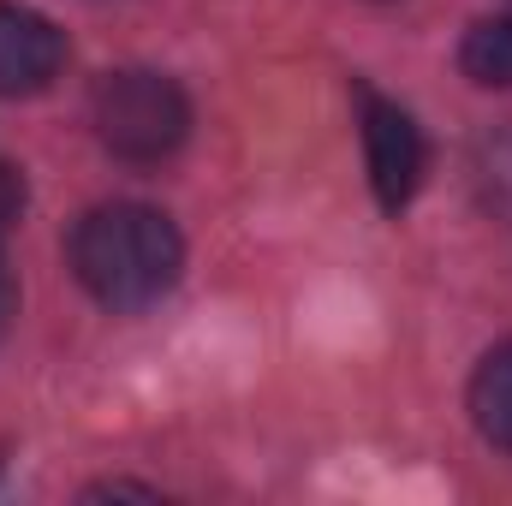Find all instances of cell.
<instances>
[{
  "mask_svg": "<svg viewBox=\"0 0 512 506\" xmlns=\"http://www.w3.org/2000/svg\"><path fill=\"white\" fill-rule=\"evenodd\" d=\"M179 268L185 239L149 203H102L72 227V274L108 310H143L167 298Z\"/></svg>",
  "mask_w": 512,
  "mask_h": 506,
  "instance_id": "cell-1",
  "label": "cell"
},
{
  "mask_svg": "<svg viewBox=\"0 0 512 506\" xmlns=\"http://www.w3.org/2000/svg\"><path fill=\"white\" fill-rule=\"evenodd\" d=\"M90 120L96 137L120 155V161H167L185 131H191V102L185 90L167 78V72H149V66H126V72H108L96 78L90 90Z\"/></svg>",
  "mask_w": 512,
  "mask_h": 506,
  "instance_id": "cell-2",
  "label": "cell"
},
{
  "mask_svg": "<svg viewBox=\"0 0 512 506\" xmlns=\"http://www.w3.org/2000/svg\"><path fill=\"white\" fill-rule=\"evenodd\" d=\"M358 120H364V161H370L376 203L387 215H399L417 197V185H423V161H429L423 131H417V120L399 102L376 96L370 84H358Z\"/></svg>",
  "mask_w": 512,
  "mask_h": 506,
  "instance_id": "cell-3",
  "label": "cell"
},
{
  "mask_svg": "<svg viewBox=\"0 0 512 506\" xmlns=\"http://www.w3.org/2000/svg\"><path fill=\"white\" fill-rule=\"evenodd\" d=\"M66 36L48 12L0 0V96H36L60 78Z\"/></svg>",
  "mask_w": 512,
  "mask_h": 506,
  "instance_id": "cell-4",
  "label": "cell"
},
{
  "mask_svg": "<svg viewBox=\"0 0 512 506\" xmlns=\"http://www.w3.org/2000/svg\"><path fill=\"white\" fill-rule=\"evenodd\" d=\"M471 417H477L483 441L512 453V340L483 358V370L471 381Z\"/></svg>",
  "mask_w": 512,
  "mask_h": 506,
  "instance_id": "cell-5",
  "label": "cell"
},
{
  "mask_svg": "<svg viewBox=\"0 0 512 506\" xmlns=\"http://www.w3.org/2000/svg\"><path fill=\"white\" fill-rule=\"evenodd\" d=\"M459 66L471 84L483 90H512V12L507 18H483L471 24L465 48H459Z\"/></svg>",
  "mask_w": 512,
  "mask_h": 506,
  "instance_id": "cell-6",
  "label": "cell"
},
{
  "mask_svg": "<svg viewBox=\"0 0 512 506\" xmlns=\"http://www.w3.org/2000/svg\"><path fill=\"white\" fill-rule=\"evenodd\" d=\"M12 310H18V292H12V274H6V262H0V340H6V328H12Z\"/></svg>",
  "mask_w": 512,
  "mask_h": 506,
  "instance_id": "cell-7",
  "label": "cell"
}]
</instances>
